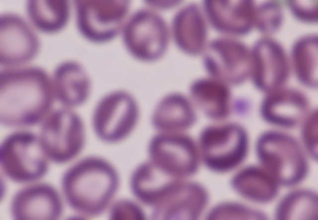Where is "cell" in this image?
Listing matches in <instances>:
<instances>
[{"instance_id":"obj_8","label":"cell","mask_w":318,"mask_h":220,"mask_svg":"<svg viewBox=\"0 0 318 220\" xmlns=\"http://www.w3.org/2000/svg\"><path fill=\"white\" fill-rule=\"evenodd\" d=\"M258 154L275 179L285 185L302 180L306 171L303 153L294 140L279 133H270L259 141Z\"/></svg>"},{"instance_id":"obj_24","label":"cell","mask_w":318,"mask_h":220,"mask_svg":"<svg viewBox=\"0 0 318 220\" xmlns=\"http://www.w3.org/2000/svg\"><path fill=\"white\" fill-rule=\"evenodd\" d=\"M192 95L201 108L215 118L224 117L228 113L229 93L221 84L211 80H204L193 87Z\"/></svg>"},{"instance_id":"obj_18","label":"cell","mask_w":318,"mask_h":220,"mask_svg":"<svg viewBox=\"0 0 318 220\" xmlns=\"http://www.w3.org/2000/svg\"><path fill=\"white\" fill-rule=\"evenodd\" d=\"M208 14L213 23L220 29L233 33H242L249 29L255 17L253 5L248 1H210Z\"/></svg>"},{"instance_id":"obj_6","label":"cell","mask_w":318,"mask_h":220,"mask_svg":"<svg viewBox=\"0 0 318 220\" xmlns=\"http://www.w3.org/2000/svg\"><path fill=\"white\" fill-rule=\"evenodd\" d=\"M76 24L88 41L103 44L121 33L129 17L131 3L127 0H75Z\"/></svg>"},{"instance_id":"obj_15","label":"cell","mask_w":318,"mask_h":220,"mask_svg":"<svg viewBox=\"0 0 318 220\" xmlns=\"http://www.w3.org/2000/svg\"><path fill=\"white\" fill-rule=\"evenodd\" d=\"M181 182L180 178L166 173L150 161L134 170L130 185L138 200L156 206Z\"/></svg>"},{"instance_id":"obj_23","label":"cell","mask_w":318,"mask_h":220,"mask_svg":"<svg viewBox=\"0 0 318 220\" xmlns=\"http://www.w3.org/2000/svg\"><path fill=\"white\" fill-rule=\"evenodd\" d=\"M235 189L242 196L258 202L273 199L277 187L270 174L261 169L250 167L240 171L234 178Z\"/></svg>"},{"instance_id":"obj_22","label":"cell","mask_w":318,"mask_h":220,"mask_svg":"<svg viewBox=\"0 0 318 220\" xmlns=\"http://www.w3.org/2000/svg\"><path fill=\"white\" fill-rule=\"evenodd\" d=\"M26 8L31 23L45 33L52 34L62 30L70 18V7L67 0H29Z\"/></svg>"},{"instance_id":"obj_10","label":"cell","mask_w":318,"mask_h":220,"mask_svg":"<svg viewBox=\"0 0 318 220\" xmlns=\"http://www.w3.org/2000/svg\"><path fill=\"white\" fill-rule=\"evenodd\" d=\"M201 147L209 166L219 171L230 170L237 166L245 155L246 135L235 125L210 128L202 135Z\"/></svg>"},{"instance_id":"obj_2","label":"cell","mask_w":318,"mask_h":220,"mask_svg":"<svg viewBox=\"0 0 318 220\" xmlns=\"http://www.w3.org/2000/svg\"><path fill=\"white\" fill-rule=\"evenodd\" d=\"M118 173L104 158L83 157L64 173L61 185L65 199L75 211L87 216H97L108 208L119 188Z\"/></svg>"},{"instance_id":"obj_20","label":"cell","mask_w":318,"mask_h":220,"mask_svg":"<svg viewBox=\"0 0 318 220\" xmlns=\"http://www.w3.org/2000/svg\"><path fill=\"white\" fill-rule=\"evenodd\" d=\"M205 26L200 12L195 7H186L175 15L171 27L177 46L191 54L200 52L205 39Z\"/></svg>"},{"instance_id":"obj_4","label":"cell","mask_w":318,"mask_h":220,"mask_svg":"<svg viewBox=\"0 0 318 220\" xmlns=\"http://www.w3.org/2000/svg\"><path fill=\"white\" fill-rule=\"evenodd\" d=\"M40 140L49 160L65 164L76 158L85 144L83 121L74 109L51 111L41 123Z\"/></svg>"},{"instance_id":"obj_16","label":"cell","mask_w":318,"mask_h":220,"mask_svg":"<svg viewBox=\"0 0 318 220\" xmlns=\"http://www.w3.org/2000/svg\"><path fill=\"white\" fill-rule=\"evenodd\" d=\"M207 196L200 187L181 182L157 205L154 218L157 220L195 219L205 206Z\"/></svg>"},{"instance_id":"obj_28","label":"cell","mask_w":318,"mask_h":220,"mask_svg":"<svg viewBox=\"0 0 318 220\" xmlns=\"http://www.w3.org/2000/svg\"><path fill=\"white\" fill-rule=\"evenodd\" d=\"M145 216L142 209L134 202L121 199L115 202L111 207L109 218L113 220H139Z\"/></svg>"},{"instance_id":"obj_17","label":"cell","mask_w":318,"mask_h":220,"mask_svg":"<svg viewBox=\"0 0 318 220\" xmlns=\"http://www.w3.org/2000/svg\"><path fill=\"white\" fill-rule=\"evenodd\" d=\"M253 59L255 78L259 87L271 90L284 81L288 66L285 55L277 44L261 41L255 48Z\"/></svg>"},{"instance_id":"obj_13","label":"cell","mask_w":318,"mask_h":220,"mask_svg":"<svg viewBox=\"0 0 318 220\" xmlns=\"http://www.w3.org/2000/svg\"><path fill=\"white\" fill-rule=\"evenodd\" d=\"M55 99L74 109L85 103L91 91V80L84 67L74 60L59 64L51 77Z\"/></svg>"},{"instance_id":"obj_26","label":"cell","mask_w":318,"mask_h":220,"mask_svg":"<svg viewBox=\"0 0 318 220\" xmlns=\"http://www.w3.org/2000/svg\"><path fill=\"white\" fill-rule=\"evenodd\" d=\"M294 63L299 77L311 85L317 83L318 43L314 38L305 39L295 47Z\"/></svg>"},{"instance_id":"obj_1","label":"cell","mask_w":318,"mask_h":220,"mask_svg":"<svg viewBox=\"0 0 318 220\" xmlns=\"http://www.w3.org/2000/svg\"><path fill=\"white\" fill-rule=\"evenodd\" d=\"M55 99L51 77L42 68L22 66L0 72V123L26 128L41 123Z\"/></svg>"},{"instance_id":"obj_3","label":"cell","mask_w":318,"mask_h":220,"mask_svg":"<svg viewBox=\"0 0 318 220\" xmlns=\"http://www.w3.org/2000/svg\"><path fill=\"white\" fill-rule=\"evenodd\" d=\"M49 161L39 135L32 132L15 131L0 143V169L16 183H29L41 179L48 172Z\"/></svg>"},{"instance_id":"obj_25","label":"cell","mask_w":318,"mask_h":220,"mask_svg":"<svg viewBox=\"0 0 318 220\" xmlns=\"http://www.w3.org/2000/svg\"><path fill=\"white\" fill-rule=\"evenodd\" d=\"M318 198L306 191L294 192L280 204L277 217L280 220H317Z\"/></svg>"},{"instance_id":"obj_11","label":"cell","mask_w":318,"mask_h":220,"mask_svg":"<svg viewBox=\"0 0 318 220\" xmlns=\"http://www.w3.org/2000/svg\"><path fill=\"white\" fill-rule=\"evenodd\" d=\"M39 49V40L20 17L4 13L0 17V64L5 68L25 66Z\"/></svg>"},{"instance_id":"obj_7","label":"cell","mask_w":318,"mask_h":220,"mask_svg":"<svg viewBox=\"0 0 318 220\" xmlns=\"http://www.w3.org/2000/svg\"><path fill=\"white\" fill-rule=\"evenodd\" d=\"M121 34L127 52L144 62H155L163 56L170 35L163 19L150 9H141L130 15Z\"/></svg>"},{"instance_id":"obj_29","label":"cell","mask_w":318,"mask_h":220,"mask_svg":"<svg viewBox=\"0 0 318 220\" xmlns=\"http://www.w3.org/2000/svg\"><path fill=\"white\" fill-rule=\"evenodd\" d=\"M255 15H257L258 23L265 31L273 30L279 25L280 21L279 9L273 3L264 4Z\"/></svg>"},{"instance_id":"obj_30","label":"cell","mask_w":318,"mask_h":220,"mask_svg":"<svg viewBox=\"0 0 318 220\" xmlns=\"http://www.w3.org/2000/svg\"><path fill=\"white\" fill-rule=\"evenodd\" d=\"M292 2L291 3V5L295 13L299 17L307 20H314L317 18V0H297Z\"/></svg>"},{"instance_id":"obj_27","label":"cell","mask_w":318,"mask_h":220,"mask_svg":"<svg viewBox=\"0 0 318 220\" xmlns=\"http://www.w3.org/2000/svg\"><path fill=\"white\" fill-rule=\"evenodd\" d=\"M210 217L216 220H258L263 216L252 210L235 205L221 206L215 210Z\"/></svg>"},{"instance_id":"obj_12","label":"cell","mask_w":318,"mask_h":220,"mask_svg":"<svg viewBox=\"0 0 318 220\" xmlns=\"http://www.w3.org/2000/svg\"><path fill=\"white\" fill-rule=\"evenodd\" d=\"M10 210L16 220H55L61 217L63 204L53 186L37 183L18 190L12 198Z\"/></svg>"},{"instance_id":"obj_31","label":"cell","mask_w":318,"mask_h":220,"mask_svg":"<svg viewBox=\"0 0 318 220\" xmlns=\"http://www.w3.org/2000/svg\"><path fill=\"white\" fill-rule=\"evenodd\" d=\"M317 113L313 114L308 120L304 129V139L307 146L313 154H317Z\"/></svg>"},{"instance_id":"obj_9","label":"cell","mask_w":318,"mask_h":220,"mask_svg":"<svg viewBox=\"0 0 318 220\" xmlns=\"http://www.w3.org/2000/svg\"><path fill=\"white\" fill-rule=\"evenodd\" d=\"M150 161L178 178L193 173L197 165V153L193 143L180 133H159L149 147Z\"/></svg>"},{"instance_id":"obj_21","label":"cell","mask_w":318,"mask_h":220,"mask_svg":"<svg viewBox=\"0 0 318 220\" xmlns=\"http://www.w3.org/2000/svg\"><path fill=\"white\" fill-rule=\"evenodd\" d=\"M307 109L306 99L294 91L275 94L265 103L263 112L266 119L274 124L293 126L304 117Z\"/></svg>"},{"instance_id":"obj_19","label":"cell","mask_w":318,"mask_h":220,"mask_svg":"<svg viewBox=\"0 0 318 220\" xmlns=\"http://www.w3.org/2000/svg\"><path fill=\"white\" fill-rule=\"evenodd\" d=\"M193 113L187 100L172 93L162 98L156 105L152 123L159 133H180L192 122Z\"/></svg>"},{"instance_id":"obj_14","label":"cell","mask_w":318,"mask_h":220,"mask_svg":"<svg viewBox=\"0 0 318 220\" xmlns=\"http://www.w3.org/2000/svg\"><path fill=\"white\" fill-rule=\"evenodd\" d=\"M246 49L231 40H220L212 44L206 54L207 66L216 76L231 82H238L247 75L250 59Z\"/></svg>"},{"instance_id":"obj_5","label":"cell","mask_w":318,"mask_h":220,"mask_svg":"<svg viewBox=\"0 0 318 220\" xmlns=\"http://www.w3.org/2000/svg\"><path fill=\"white\" fill-rule=\"evenodd\" d=\"M139 117V105L134 95L125 89L114 90L104 94L96 104L92 127L101 141L118 144L132 133Z\"/></svg>"}]
</instances>
